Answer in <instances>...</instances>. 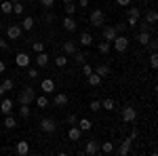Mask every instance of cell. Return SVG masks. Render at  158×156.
<instances>
[{"label": "cell", "instance_id": "cell-44", "mask_svg": "<svg viewBox=\"0 0 158 156\" xmlns=\"http://www.w3.org/2000/svg\"><path fill=\"white\" fill-rule=\"evenodd\" d=\"M38 74H40V72H38L36 68H30V70H27V78H32V80H34V78H38Z\"/></svg>", "mask_w": 158, "mask_h": 156}, {"label": "cell", "instance_id": "cell-18", "mask_svg": "<svg viewBox=\"0 0 158 156\" xmlns=\"http://www.w3.org/2000/svg\"><path fill=\"white\" fill-rule=\"evenodd\" d=\"M15 152L19 156H25L27 152H30V144L27 141H17V145H15Z\"/></svg>", "mask_w": 158, "mask_h": 156}, {"label": "cell", "instance_id": "cell-35", "mask_svg": "<svg viewBox=\"0 0 158 156\" xmlns=\"http://www.w3.org/2000/svg\"><path fill=\"white\" fill-rule=\"evenodd\" d=\"M150 68H152V70H156V68H158V55H156V51H152V53H150Z\"/></svg>", "mask_w": 158, "mask_h": 156}, {"label": "cell", "instance_id": "cell-11", "mask_svg": "<svg viewBox=\"0 0 158 156\" xmlns=\"http://www.w3.org/2000/svg\"><path fill=\"white\" fill-rule=\"evenodd\" d=\"M68 137H70V141H80V139H82V131L78 129V124H72V127H70Z\"/></svg>", "mask_w": 158, "mask_h": 156}, {"label": "cell", "instance_id": "cell-21", "mask_svg": "<svg viewBox=\"0 0 158 156\" xmlns=\"http://www.w3.org/2000/svg\"><path fill=\"white\" fill-rule=\"evenodd\" d=\"M76 51H78V48H76V42H74V40H65V42H63V53H65V55H74Z\"/></svg>", "mask_w": 158, "mask_h": 156}, {"label": "cell", "instance_id": "cell-42", "mask_svg": "<svg viewBox=\"0 0 158 156\" xmlns=\"http://www.w3.org/2000/svg\"><path fill=\"white\" fill-rule=\"evenodd\" d=\"M32 48H34L36 53H40V51H44V42H40V40H36V42L32 44Z\"/></svg>", "mask_w": 158, "mask_h": 156}, {"label": "cell", "instance_id": "cell-23", "mask_svg": "<svg viewBox=\"0 0 158 156\" xmlns=\"http://www.w3.org/2000/svg\"><path fill=\"white\" fill-rule=\"evenodd\" d=\"M34 17H25L23 21H21V30H25V32H30V30H34Z\"/></svg>", "mask_w": 158, "mask_h": 156}, {"label": "cell", "instance_id": "cell-34", "mask_svg": "<svg viewBox=\"0 0 158 156\" xmlns=\"http://www.w3.org/2000/svg\"><path fill=\"white\" fill-rule=\"evenodd\" d=\"M23 11H25L23 2H15V4H13V13H15V15H23Z\"/></svg>", "mask_w": 158, "mask_h": 156}, {"label": "cell", "instance_id": "cell-20", "mask_svg": "<svg viewBox=\"0 0 158 156\" xmlns=\"http://www.w3.org/2000/svg\"><path fill=\"white\" fill-rule=\"evenodd\" d=\"M93 40H95V38L91 36L89 32H82V34H80V38H78V42H80L82 47H91V44H93Z\"/></svg>", "mask_w": 158, "mask_h": 156}, {"label": "cell", "instance_id": "cell-27", "mask_svg": "<svg viewBox=\"0 0 158 156\" xmlns=\"http://www.w3.org/2000/svg\"><path fill=\"white\" fill-rule=\"evenodd\" d=\"M101 110H108V112H114V110H116V103H114V99H103V101H101Z\"/></svg>", "mask_w": 158, "mask_h": 156}, {"label": "cell", "instance_id": "cell-8", "mask_svg": "<svg viewBox=\"0 0 158 156\" xmlns=\"http://www.w3.org/2000/svg\"><path fill=\"white\" fill-rule=\"evenodd\" d=\"M61 25H63L65 32H76V27H78V25H76V19H74L72 15H65V17L61 19Z\"/></svg>", "mask_w": 158, "mask_h": 156}, {"label": "cell", "instance_id": "cell-39", "mask_svg": "<svg viewBox=\"0 0 158 156\" xmlns=\"http://www.w3.org/2000/svg\"><path fill=\"white\" fill-rule=\"evenodd\" d=\"M89 108L93 110V112H99V110H101V101H97V99H93V101L89 103Z\"/></svg>", "mask_w": 158, "mask_h": 156}, {"label": "cell", "instance_id": "cell-2", "mask_svg": "<svg viewBox=\"0 0 158 156\" xmlns=\"http://www.w3.org/2000/svg\"><path fill=\"white\" fill-rule=\"evenodd\" d=\"M89 21H91V25H95V27H101V25L106 23V13L95 9V11L89 15Z\"/></svg>", "mask_w": 158, "mask_h": 156}, {"label": "cell", "instance_id": "cell-3", "mask_svg": "<svg viewBox=\"0 0 158 156\" xmlns=\"http://www.w3.org/2000/svg\"><path fill=\"white\" fill-rule=\"evenodd\" d=\"M112 44H114V48H116L118 53H124V51L129 48V38L124 36V34H118V36L112 40Z\"/></svg>", "mask_w": 158, "mask_h": 156}, {"label": "cell", "instance_id": "cell-24", "mask_svg": "<svg viewBox=\"0 0 158 156\" xmlns=\"http://www.w3.org/2000/svg\"><path fill=\"white\" fill-rule=\"evenodd\" d=\"M99 152H103V154H112V152H114V141H103V144L99 145Z\"/></svg>", "mask_w": 158, "mask_h": 156}, {"label": "cell", "instance_id": "cell-56", "mask_svg": "<svg viewBox=\"0 0 158 156\" xmlns=\"http://www.w3.org/2000/svg\"><path fill=\"white\" fill-rule=\"evenodd\" d=\"M9 2H13V4H15V2H21V0H9Z\"/></svg>", "mask_w": 158, "mask_h": 156}, {"label": "cell", "instance_id": "cell-32", "mask_svg": "<svg viewBox=\"0 0 158 156\" xmlns=\"http://www.w3.org/2000/svg\"><path fill=\"white\" fill-rule=\"evenodd\" d=\"M127 15H129V17H137V19H139V17H141V11H139L137 6H131V4H129V6H127Z\"/></svg>", "mask_w": 158, "mask_h": 156}, {"label": "cell", "instance_id": "cell-10", "mask_svg": "<svg viewBox=\"0 0 158 156\" xmlns=\"http://www.w3.org/2000/svg\"><path fill=\"white\" fill-rule=\"evenodd\" d=\"M68 101H70V97L65 95V93H57L55 99H53V106H55V108H65Z\"/></svg>", "mask_w": 158, "mask_h": 156}, {"label": "cell", "instance_id": "cell-1", "mask_svg": "<svg viewBox=\"0 0 158 156\" xmlns=\"http://www.w3.org/2000/svg\"><path fill=\"white\" fill-rule=\"evenodd\" d=\"M19 106L25 103V106H30V103H34V99H36V93H34V89L32 86H23L21 91H19Z\"/></svg>", "mask_w": 158, "mask_h": 156}, {"label": "cell", "instance_id": "cell-38", "mask_svg": "<svg viewBox=\"0 0 158 156\" xmlns=\"http://www.w3.org/2000/svg\"><path fill=\"white\" fill-rule=\"evenodd\" d=\"M0 84H2V89H4V91H13V86H15V82H13L11 78H4Z\"/></svg>", "mask_w": 158, "mask_h": 156}, {"label": "cell", "instance_id": "cell-4", "mask_svg": "<svg viewBox=\"0 0 158 156\" xmlns=\"http://www.w3.org/2000/svg\"><path fill=\"white\" fill-rule=\"evenodd\" d=\"M135 118H137V110H135L133 106H124V108H122V120L129 122V124H133Z\"/></svg>", "mask_w": 158, "mask_h": 156}, {"label": "cell", "instance_id": "cell-48", "mask_svg": "<svg viewBox=\"0 0 158 156\" xmlns=\"http://www.w3.org/2000/svg\"><path fill=\"white\" fill-rule=\"evenodd\" d=\"M146 47H150V51H156V48H158V42H156V40H152V38H150V42H148Z\"/></svg>", "mask_w": 158, "mask_h": 156}, {"label": "cell", "instance_id": "cell-31", "mask_svg": "<svg viewBox=\"0 0 158 156\" xmlns=\"http://www.w3.org/2000/svg\"><path fill=\"white\" fill-rule=\"evenodd\" d=\"M72 57H74V61H76L78 65H82V63L86 61V53H80V51H76V53H74Z\"/></svg>", "mask_w": 158, "mask_h": 156}, {"label": "cell", "instance_id": "cell-14", "mask_svg": "<svg viewBox=\"0 0 158 156\" xmlns=\"http://www.w3.org/2000/svg\"><path fill=\"white\" fill-rule=\"evenodd\" d=\"M30 59H32V57H30L27 53H17V57H15V63H17L19 68H27V65H30Z\"/></svg>", "mask_w": 158, "mask_h": 156}, {"label": "cell", "instance_id": "cell-51", "mask_svg": "<svg viewBox=\"0 0 158 156\" xmlns=\"http://www.w3.org/2000/svg\"><path fill=\"white\" fill-rule=\"evenodd\" d=\"M116 4H118V6H129L131 0H116Z\"/></svg>", "mask_w": 158, "mask_h": 156}, {"label": "cell", "instance_id": "cell-7", "mask_svg": "<svg viewBox=\"0 0 158 156\" xmlns=\"http://www.w3.org/2000/svg\"><path fill=\"white\" fill-rule=\"evenodd\" d=\"M135 137H137V131H133V133H131V137H127V139L122 141V145L118 148V154H120V156H127V154H129V150H131V145H133V139H135Z\"/></svg>", "mask_w": 158, "mask_h": 156}, {"label": "cell", "instance_id": "cell-13", "mask_svg": "<svg viewBox=\"0 0 158 156\" xmlns=\"http://www.w3.org/2000/svg\"><path fill=\"white\" fill-rule=\"evenodd\" d=\"M85 154H89V156H95V154H99V144L95 141V139L86 141V145H85Z\"/></svg>", "mask_w": 158, "mask_h": 156}, {"label": "cell", "instance_id": "cell-12", "mask_svg": "<svg viewBox=\"0 0 158 156\" xmlns=\"http://www.w3.org/2000/svg\"><path fill=\"white\" fill-rule=\"evenodd\" d=\"M95 74H99L101 78H106V76H112V68H110L108 63H99V65H95V70H93Z\"/></svg>", "mask_w": 158, "mask_h": 156}, {"label": "cell", "instance_id": "cell-57", "mask_svg": "<svg viewBox=\"0 0 158 156\" xmlns=\"http://www.w3.org/2000/svg\"><path fill=\"white\" fill-rule=\"evenodd\" d=\"M27 2H34V0H27Z\"/></svg>", "mask_w": 158, "mask_h": 156}, {"label": "cell", "instance_id": "cell-9", "mask_svg": "<svg viewBox=\"0 0 158 156\" xmlns=\"http://www.w3.org/2000/svg\"><path fill=\"white\" fill-rule=\"evenodd\" d=\"M21 25H15L11 23L9 27H6V38H11V40H19V36H21Z\"/></svg>", "mask_w": 158, "mask_h": 156}, {"label": "cell", "instance_id": "cell-37", "mask_svg": "<svg viewBox=\"0 0 158 156\" xmlns=\"http://www.w3.org/2000/svg\"><path fill=\"white\" fill-rule=\"evenodd\" d=\"M55 65H57V68H65V65H68V57H63V55L55 57Z\"/></svg>", "mask_w": 158, "mask_h": 156}, {"label": "cell", "instance_id": "cell-33", "mask_svg": "<svg viewBox=\"0 0 158 156\" xmlns=\"http://www.w3.org/2000/svg\"><path fill=\"white\" fill-rule=\"evenodd\" d=\"M4 127H6V129H15V127H17V120L13 118V114L4 116Z\"/></svg>", "mask_w": 158, "mask_h": 156}, {"label": "cell", "instance_id": "cell-19", "mask_svg": "<svg viewBox=\"0 0 158 156\" xmlns=\"http://www.w3.org/2000/svg\"><path fill=\"white\" fill-rule=\"evenodd\" d=\"M76 124H78V129H80L82 133H85V131H91V129H93V122H91L89 118H78V122H76Z\"/></svg>", "mask_w": 158, "mask_h": 156}, {"label": "cell", "instance_id": "cell-50", "mask_svg": "<svg viewBox=\"0 0 158 156\" xmlns=\"http://www.w3.org/2000/svg\"><path fill=\"white\" fill-rule=\"evenodd\" d=\"M42 19H44V21H53V19H55V17H53V15H51V13H42Z\"/></svg>", "mask_w": 158, "mask_h": 156}, {"label": "cell", "instance_id": "cell-54", "mask_svg": "<svg viewBox=\"0 0 158 156\" xmlns=\"http://www.w3.org/2000/svg\"><path fill=\"white\" fill-rule=\"evenodd\" d=\"M4 93H6V91H4V89H2V84H0V97L4 95Z\"/></svg>", "mask_w": 158, "mask_h": 156}, {"label": "cell", "instance_id": "cell-45", "mask_svg": "<svg viewBox=\"0 0 158 156\" xmlns=\"http://www.w3.org/2000/svg\"><path fill=\"white\" fill-rule=\"evenodd\" d=\"M65 122H68V124H76V122H78V116H76V114H68Z\"/></svg>", "mask_w": 158, "mask_h": 156}, {"label": "cell", "instance_id": "cell-55", "mask_svg": "<svg viewBox=\"0 0 158 156\" xmlns=\"http://www.w3.org/2000/svg\"><path fill=\"white\" fill-rule=\"evenodd\" d=\"M61 2H63V4H68V2H74V0H61Z\"/></svg>", "mask_w": 158, "mask_h": 156}, {"label": "cell", "instance_id": "cell-29", "mask_svg": "<svg viewBox=\"0 0 158 156\" xmlns=\"http://www.w3.org/2000/svg\"><path fill=\"white\" fill-rule=\"evenodd\" d=\"M0 13H4V15H11V13H13V2H9V0L0 2Z\"/></svg>", "mask_w": 158, "mask_h": 156}, {"label": "cell", "instance_id": "cell-6", "mask_svg": "<svg viewBox=\"0 0 158 156\" xmlns=\"http://www.w3.org/2000/svg\"><path fill=\"white\" fill-rule=\"evenodd\" d=\"M101 36H103V40H108L110 44H112V40L118 36V32H116L114 25H101Z\"/></svg>", "mask_w": 158, "mask_h": 156}, {"label": "cell", "instance_id": "cell-30", "mask_svg": "<svg viewBox=\"0 0 158 156\" xmlns=\"http://www.w3.org/2000/svg\"><path fill=\"white\" fill-rule=\"evenodd\" d=\"M34 103H36L38 108H49V97H47V95H40V97L34 99Z\"/></svg>", "mask_w": 158, "mask_h": 156}, {"label": "cell", "instance_id": "cell-43", "mask_svg": "<svg viewBox=\"0 0 158 156\" xmlns=\"http://www.w3.org/2000/svg\"><path fill=\"white\" fill-rule=\"evenodd\" d=\"M91 72H93V65H91V63H86V61H85V63H82V74H86V76H89Z\"/></svg>", "mask_w": 158, "mask_h": 156}, {"label": "cell", "instance_id": "cell-22", "mask_svg": "<svg viewBox=\"0 0 158 156\" xmlns=\"http://www.w3.org/2000/svg\"><path fill=\"white\" fill-rule=\"evenodd\" d=\"M135 40H137L139 44H143V47H146L148 42H150V32H137V36H135Z\"/></svg>", "mask_w": 158, "mask_h": 156}, {"label": "cell", "instance_id": "cell-25", "mask_svg": "<svg viewBox=\"0 0 158 156\" xmlns=\"http://www.w3.org/2000/svg\"><path fill=\"white\" fill-rule=\"evenodd\" d=\"M97 48H99V53H101V55H108L110 51H112V44H110L108 40H101V42L97 44Z\"/></svg>", "mask_w": 158, "mask_h": 156}, {"label": "cell", "instance_id": "cell-52", "mask_svg": "<svg viewBox=\"0 0 158 156\" xmlns=\"http://www.w3.org/2000/svg\"><path fill=\"white\" fill-rule=\"evenodd\" d=\"M89 6V0H80V9H86Z\"/></svg>", "mask_w": 158, "mask_h": 156}, {"label": "cell", "instance_id": "cell-49", "mask_svg": "<svg viewBox=\"0 0 158 156\" xmlns=\"http://www.w3.org/2000/svg\"><path fill=\"white\" fill-rule=\"evenodd\" d=\"M114 27H116V32H118V34H122V32L127 30V23H116Z\"/></svg>", "mask_w": 158, "mask_h": 156}, {"label": "cell", "instance_id": "cell-36", "mask_svg": "<svg viewBox=\"0 0 158 156\" xmlns=\"http://www.w3.org/2000/svg\"><path fill=\"white\" fill-rule=\"evenodd\" d=\"M30 114H32V112H30V106L21 103V108H19V116H21V118H30Z\"/></svg>", "mask_w": 158, "mask_h": 156}, {"label": "cell", "instance_id": "cell-46", "mask_svg": "<svg viewBox=\"0 0 158 156\" xmlns=\"http://www.w3.org/2000/svg\"><path fill=\"white\" fill-rule=\"evenodd\" d=\"M9 48H11V44H9L4 38H0V51H9Z\"/></svg>", "mask_w": 158, "mask_h": 156}, {"label": "cell", "instance_id": "cell-16", "mask_svg": "<svg viewBox=\"0 0 158 156\" xmlns=\"http://www.w3.org/2000/svg\"><path fill=\"white\" fill-rule=\"evenodd\" d=\"M40 89L44 91V95H49V93H53V91H55V82H53L51 78H42V82H40Z\"/></svg>", "mask_w": 158, "mask_h": 156}, {"label": "cell", "instance_id": "cell-47", "mask_svg": "<svg viewBox=\"0 0 158 156\" xmlns=\"http://www.w3.org/2000/svg\"><path fill=\"white\" fill-rule=\"evenodd\" d=\"M127 23H129V27H137L139 19H137V17H129V21H127Z\"/></svg>", "mask_w": 158, "mask_h": 156}, {"label": "cell", "instance_id": "cell-41", "mask_svg": "<svg viewBox=\"0 0 158 156\" xmlns=\"http://www.w3.org/2000/svg\"><path fill=\"white\" fill-rule=\"evenodd\" d=\"M38 2H40L47 11H49V9H53V4H55V0H38Z\"/></svg>", "mask_w": 158, "mask_h": 156}, {"label": "cell", "instance_id": "cell-5", "mask_svg": "<svg viewBox=\"0 0 158 156\" xmlns=\"http://www.w3.org/2000/svg\"><path fill=\"white\" fill-rule=\"evenodd\" d=\"M40 129H42L44 133H49V135H51V133H55V131H57V120H55V118H42V120H40Z\"/></svg>", "mask_w": 158, "mask_h": 156}, {"label": "cell", "instance_id": "cell-15", "mask_svg": "<svg viewBox=\"0 0 158 156\" xmlns=\"http://www.w3.org/2000/svg\"><path fill=\"white\" fill-rule=\"evenodd\" d=\"M13 110H15V106H13L11 99H2V103H0V112H2L4 116H9V114H13Z\"/></svg>", "mask_w": 158, "mask_h": 156}, {"label": "cell", "instance_id": "cell-40", "mask_svg": "<svg viewBox=\"0 0 158 156\" xmlns=\"http://www.w3.org/2000/svg\"><path fill=\"white\" fill-rule=\"evenodd\" d=\"M74 13H76V4L74 2H68L65 4V15H74Z\"/></svg>", "mask_w": 158, "mask_h": 156}, {"label": "cell", "instance_id": "cell-53", "mask_svg": "<svg viewBox=\"0 0 158 156\" xmlns=\"http://www.w3.org/2000/svg\"><path fill=\"white\" fill-rule=\"evenodd\" d=\"M4 70H6V65H4V61H0V74L4 72Z\"/></svg>", "mask_w": 158, "mask_h": 156}, {"label": "cell", "instance_id": "cell-26", "mask_svg": "<svg viewBox=\"0 0 158 156\" xmlns=\"http://www.w3.org/2000/svg\"><path fill=\"white\" fill-rule=\"evenodd\" d=\"M86 78H89V84H91V86H99V84H101V76L95 74V72H91Z\"/></svg>", "mask_w": 158, "mask_h": 156}, {"label": "cell", "instance_id": "cell-28", "mask_svg": "<svg viewBox=\"0 0 158 156\" xmlns=\"http://www.w3.org/2000/svg\"><path fill=\"white\" fill-rule=\"evenodd\" d=\"M156 21H158V13L154 11V9H150V11L146 13V23L152 25V23H156Z\"/></svg>", "mask_w": 158, "mask_h": 156}, {"label": "cell", "instance_id": "cell-17", "mask_svg": "<svg viewBox=\"0 0 158 156\" xmlns=\"http://www.w3.org/2000/svg\"><path fill=\"white\" fill-rule=\"evenodd\" d=\"M36 65L38 68H47V65H49V55H47V51H40L36 55Z\"/></svg>", "mask_w": 158, "mask_h": 156}]
</instances>
